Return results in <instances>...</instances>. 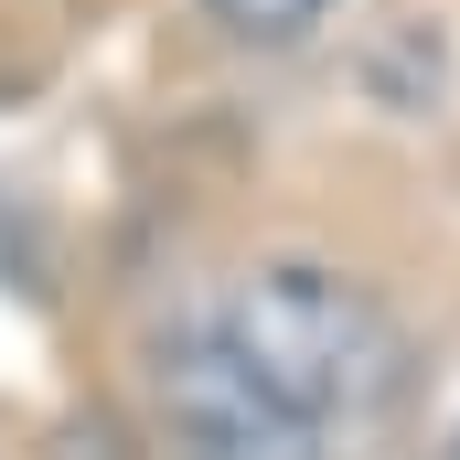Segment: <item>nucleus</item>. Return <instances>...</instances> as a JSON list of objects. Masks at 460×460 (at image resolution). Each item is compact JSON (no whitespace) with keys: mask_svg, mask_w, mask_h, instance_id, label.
I'll return each instance as SVG.
<instances>
[{"mask_svg":"<svg viewBox=\"0 0 460 460\" xmlns=\"http://www.w3.org/2000/svg\"><path fill=\"white\" fill-rule=\"evenodd\" d=\"M215 22H226L235 43H268V54H289V43H311L343 0H204Z\"/></svg>","mask_w":460,"mask_h":460,"instance_id":"nucleus-3","label":"nucleus"},{"mask_svg":"<svg viewBox=\"0 0 460 460\" xmlns=\"http://www.w3.org/2000/svg\"><path fill=\"white\" fill-rule=\"evenodd\" d=\"M204 322L246 364L257 407L289 429V450L322 460L375 429V407L396 396V322L385 300L332 268V257H257L204 300Z\"/></svg>","mask_w":460,"mask_h":460,"instance_id":"nucleus-1","label":"nucleus"},{"mask_svg":"<svg viewBox=\"0 0 460 460\" xmlns=\"http://www.w3.org/2000/svg\"><path fill=\"white\" fill-rule=\"evenodd\" d=\"M139 385H150V418H161V439H172L182 460H300L289 429L257 407L246 364L226 353V332H215L204 311H182V322L150 332Z\"/></svg>","mask_w":460,"mask_h":460,"instance_id":"nucleus-2","label":"nucleus"}]
</instances>
